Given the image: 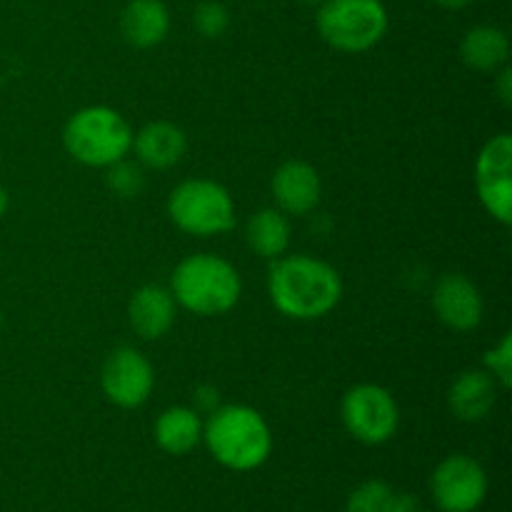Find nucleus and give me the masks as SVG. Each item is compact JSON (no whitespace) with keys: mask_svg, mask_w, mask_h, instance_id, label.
<instances>
[{"mask_svg":"<svg viewBox=\"0 0 512 512\" xmlns=\"http://www.w3.org/2000/svg\"><path fill=\"white\" fill-rule=\"evenodd\" d=\"M268 295L280 315L290 320H320L338 308L343 278L313 255H283L268 270Z\"/></svg>","mask_w":512,"mask_h":512,"instance_id":"nucleus-1","label":"nucleus"},{"mask_svg":"<svg viewBox=\"0 0 512 512\" xmlns=\"http://www.w3.org/2000/svg\"><path fill=\"white\" fill-rule=\"evenodd\" d=\"M203 443L223 468L250 473L273 453V430L250 405H220L203 423Z\"/></svg>","mask_w":512,"mask_h":512,"instance_id":"nucleus-2","label":"nucleus"},{"mask_svg":"<svg viewBox=\"0 0 512 512\" xmlns=\"http://www.w3.org/2000/svg\"><path fill=\"white\" fill-rule=\"evenodd\" d=\"M175 303L200 318L225 315L238 305L243 280L230 260L215 253H195L180 260L170 275Z\"/></svg>","mask_w":512,"mask_h":512,"instance_id":"nucleus-3","label":"nucleus"},{"mask_svg":"<svg viewBox=\"0 0 512 512\" xmlns=\"http://www.w3.org/2000/svg\"><path fill=\"white\" fill-rule=\"evenodd\" d=\"M63 145L73 160L88 168H110L128 158L133 128L110 105H88L75 110L63 128Z\"/></svg>","mask_w":512,"mask_h":512,"instance_id":"nucleus-4","label":"nucleus"},{"mask_svg":"<svg viewBox=\"0 0 512 512\" xmlns=\"http://www.w3.org/2000/svg\"><path fill=\"white\" fill-rule=\"evenodd\" d=\"M315 25L325 43L338 53H368L388 33V8L383 0H323Z\"/></svg>","mask_w":512,"mask_h":512,"instance_id":"nucleus-5","label":"nucleus"},{"mask_svg":"<svg viewBox=\"0 0 512 512\" xmlns=\"http://www.w3.org/2000/svg\"><path fill=\"white\" fill-rule=\"evenodd\" d=\"M168 218L183 233L213 238L235 228V203L225 185L210 178H190L168 195Z\"/></svg>","mask_w":512,"mask_h":512,"instance_id":"nucleus-6","label":"nucleus"},{"mask_svg":"<svg viewBox=\"0 0 512 512\" xmlns=\"http://www.w3.org/2000/svg\"><path fill=\"white\" fill-rule=\"evenodd\" d=\"M340 418L345 430L363 445H383L400 428V408L388 388L378 383H358L343 395Z\"/></svg>","mask_w":512,"mask_h":512,"instance_id":"nucleus-7","label":"nucleus"},{"mask_svg":"<svg viewBox=\"0 0 512 512\" xmlns=\"http://www.w3.org/2000/svg\"><path fill=\"white\" fill-rule=\"evenodd\" d=\"M430 493L440 512H475L488 495V475L470 455H448L430 475Z\"/></svg>","mask_w":512,"mask_h":512,"instance_id":"nucleus-8","label":"nucleus"},{"mask_svg":"<svg viewBox=\"0 0 512 512\" xmlns=\"http://www.w3.org/2000/svg\"><path fill=\"white\" fill-rule=\"evenodd\" d=\"M100 388L113 405L135 410L148 403L155 388L153 363L138 348L120 345L110 350L100 368Z\"/></svg>","mask_w":512,"mask_h":512,"instance_id":"nucleus-9","label":"nucleus"},{"mask_svg":"<svg viewBox=\"0 0 512 512\" xmlns=\"http://www.w3.org/2000/svg\"><path fill=\"white\" fill-rule=\"evenodd\" d=\"M475 188L483 208L500 225L512 223V138L498 133L475 160Z\"/></svg>","mask_w":512,"mask_h":512,"instance_id":"nucleus-10","label":"nucleus"},{"mask_svg":"<svg viewBox=\"0 0 512 512\" xmlns=\"http://www.w3.org/2000/svg\"><path fill=\"white\" fill-rule=\"evenodd\" d=\"M433 310L445 328L470 333L483 323L485 300L478 285L463 273H443L433 288Z\"/></svg>","mask_w":512,"mask_h":512,"instance_id":"nucleus-11","label":"nucleus"},{"mask_svg":"<svg viewBox=\"0 0 512 512\" xmlns=\"http://www.w3.org/2000/svg\"><path fill=\"white\" fill-rule=\"evenodd\" d=\"M275 208L290 218H303L313 213L323 198V180L320 173L305 160H285L278 165L270 180Z\"/></svg>","mask_w":512,"mask_h":512,"instance_id":"nucleus-12","label":"nucleus"},{"mask_svg":"<svg viewBox=\"0 0 512 512\" xmlns=\"http://www.w3.org/2000/svg\"><path fill=\"white\" fill-rule=\"evenodd\" d=\"M178 303L170 288L148 283L130 295L128 323L143 340H160L175 325Z\"/></svg>","mask_w":512,"mask_h":512,"instance_id":"nucleus-13","label":"nucleus"},{"mask_svg":"<svg viewBox=\"0 0 512 512\" xmlns=\"http://www.w3.org/2000/svg\"><path fill=\"white\" fill-rule=\"evenodd\" d=\"M140 165L150 170H168L188 153V135L170 120H153L133 133V148Z\"/></svg>","mask_w":512,"mask_h":512,"instance_id":"nucleus-14","label":"nucleus"},{"mask_svg":"<svg viewBox=\"0 0 512 512\" xmlns=\"http://www.w3.org/2000/svg\"><path fill=\"white\" fill-rule=\"evenodd\" d=\"M500 390L503 388L498 385V380L485 368L463 370L450 385L448 405L455 418L463 423H480L493 413Z\"/></svg>","mask_w":512,"mask_h":512,"instance_id":"nucleus-15","label":"nucleus"},{"mask_svg":"<svg viewBox=\"0 0 512 512\" xmlns=\"http://www.w3.org/2000/svg\"><path fill=\"white\" fill-rule=\"evenodd\" d=\"M120 33L133 48H155L170 33L168 5L163 0H130L120 13Z\"/></svg>","mask_w":512,"mask_h":512,"instance_id":"nucleus-16","label":"nucleus"},{"mask_svg":"<svg viewBox=\"0 0 512 512\" xmlns=\"http://www.w3.org/2000/svg\"><path fill=\"white\" fill-rule=\"evenodd\" d=\"M155 443L168 455H188L203 443V420L188 405H173L155 420Z\"/></svg>","mask_w":512,"mask_h":512,"instance_id":"nucleus-17","label":"nucleus"},{"mask_svg":"<svg viewBox=\"0 0 512 512\" xmlns=\"http://www.w3.org/2000/svg\"><path fill=\"white\" fill-rule=\"evenodd\" d=\"M510 40L495 25H475L460 40V60L475 73H498L508 65Z\"/></svg>","mask_w":512,"mask_h":512,"instance_id":"nucleus-18","label":"nucleus"},{"mask_svg":"<svg viewBox=\"0 0 512 512\" xmlns=\"http://www.w3.org/2000/svg\"><path fill=\"white\" fill-rule=\"evenodd\" d=\"M290 218L280 213L278 208H260L258 213L250 215L245 225V243L255 255L265 260H278L288 253L290 248Z\"/></svg>","mask_w":512,"mask_h":512,"instance_id":"nucleus-19","label":"nucleus"},{"mask_svg":"<svg viewBox=\"0 0 512 512\" xmlns=\"http://www.w3.org/2000/svg\"><path fill=\"white\" fill-rule=\"evenodd\" d=\"M395 490L385 480H365L348 495L345 512H390Z\"/></svg>","mask_w":512,"mask_h":512,"instance_id":"nucleus-20","label":"nucleus"},{"mask_svg":"<svg viewBox=\"0 0 512 512\" xmlns=\"http://www.w3.org/2000/svg\"><path fill=\"white\" fill-rule=\"evenodd\" d=\"M193 25L203 38H220L230 28V13L220 0H200L193 10Z\"/></svg>","mask_w":512,"mask_h":512,"instance_id":"nucleus-21","label":"nucleus"},{"mask_svg":"<svg viewBox=\"0 0 512 512\" xmlns=\"http://www.w3.org/2000/svg\"><path fill=\"white\" fill-rule=\"evenodd\" d=\"M108 170V185L115 195L120 198H135V195L143 190V170L138 165L128 163V160H118L115 165H110Z\"/></svg>","mask_w":512,"mask_h":512,"instance_id":"nucleus-22","label":"nucleus"},{"mask_svg":"<svg viewBox=\"0 0 512 512\" xmlns=\"http://www.w3.org/2000/svg\"><path fill=\"white\" fill-rule=\"evenodd\" d=\"M485 370L498 380V385L503 390H508L512 385V335L505 333L500 338V343L495 348H490L485 353Z\"/></svg>","mask_w":512,"mask_h":512,"instance_id":"nucleus-23","label":"nucleus"},{"mask_svg":"<svg viewBox=\"0 0 512 512\" xmlns=\"http://www.w3.org/2000/svg\"><path fill=\"white\" fill-rule=\"evenodd\" d=\"M495 90H498L500 100H503L505 108H510L512 105V68L510 65H505V68H500L498 73H495Z\"/></svg>","mask_w":512,"mask_h":512,"instance_id":"nucleus-24","label":"nucleus"},{"mask_svg":"<svg viewBox=\"0 0 512 512\" xmlns=\"http://www.w3.org/2000/svg\"><path fill=\"white\" fill-rule=\"evenodd\" d=\"M390 512H420V500L410 493H395Z\"/></svg>","mask_w":512,"mask_h":512,"instance_id":"nucleus-25","label":"nucleus"},{"mask_svg":"<svg viewBox=\"0 0 512 512\" xmlns=\"http://www.w3.org/2000/svg\"><path fill=\"white\" fill-rule=\"evenodd\" d=\"M433 3H438L440 8H448V10H460L465 8V5H470L473 0H433Z\"/></svg>","mask_w":512,"mask_h":512,"instance_id":"nucleus-26","label":"nucleus"},{"mask_svg":"<svg viewBox=\"0 0 512 512\" xmlns=\"http://www.w3.org/2000/svg\"><path fill=\"white\" fill-rule=\"evenodd\" d=\"M8 205H10V198H8V190L0 185V220H3V215L8 213Z\"/></svg>","mask_w":512,"mask_h":512,"instance_id":"nucleus-27","label":"nucleus"},{"mask_svg":"<svg viewBox=\"0 0 512 512\" xmlns=\"http://www.w3.org/2000/svg\"><path fill=\"white\" fill-rule=\"evenodd\" d=\"M300 3H305V5H320V3H323V0H300Z\"/></svg>","mask_w":512,"mask_h":512,"instance_id":"nucleus-28","label":"nucleus"},{"mask_svg":"<svg viewBox=\"0 0 512 512\" xmlns=\"http://www.w3.org/2000/svg\"><path fill=\"white\" fill-rule=\"evenodd\" d=\"M0 328H3V313H0Z\"/></svg>","mask_w":512,"mask_h":512,"instance_id":"nucleus-29","label":"nucleus"}]
</instances>
